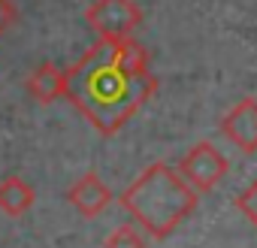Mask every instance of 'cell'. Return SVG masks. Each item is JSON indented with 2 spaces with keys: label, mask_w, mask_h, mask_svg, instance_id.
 <instances>
[{
  "label": "cell",
  "mask_w": 257,
  "mask_h": 248,
  "mask_svg": "<svg viewBox=\"0 0 257 248\" xmlns=\"http://www.w3.org/2000/svg\"><path fill=\"white\" fill-rule=\"evenodd\" d=\"M64 76V97L103 137H115L158 91L149 52L134 37L97 40Z\"/></svg>",
  "instance_id": "1"
},
{
  "label": "cell",
  "mask_w": 257,
  "mask_h": 248,
  "mask_svg": "<svg viewBox=\"0 0 257 248\" xmlns=\"http://www.w3.org/2000/svg\"><path fill=\"white\" fill-rule=\"evenodd\" d=\"M121 206L149 239H167L188 215H194L197 191L179 170L158 161L121 191Z\"/></svg>",
  "instance_id": "2"
},
{
  "label": "cell",
  "mask_w": 257,
  "mask_h": 248,
  "mask_svg": "<svg viewBox=\"0 0 257 248\" xmlns=\"http://www.w3.org/2000/svg\"><path fill=\"white\" fill-rule=\"evenodd\" d=\"M85 22L100 40H127L143 25V10L137 0H94Z\"/></svg>",
  "instance_id": "3"
},
{
  "label": "cell",
  "mask_w": 257,
  "mask_h": 248,
  "mask_svg": "<svg viewBox=\"0 0 257 248\" xmlns=\"http://www.w3.org/2000/svg\"><path fill=\"white\" fill-rule=\"evenodd\" d=\"M179 176L197 191L206 194L212 191L224 176H227V158L212 146V143H197L179 164Z\"/></svg>",
  "instance_id": "4"
},
{
  "label": "cell",
  "mask_w": 257,
  "mask_h": 248,
  "mask_svg": "<svg viewBox=\"0 0 257 248\" xmlns=\"http://www.w3.org/2000/svg\"><path fill=\"white\" fill-rule=\"evenodd\" d=\"M221 131L242 155H254L257 152V97H242L224 115Z\"/></svg>",
  "instance_id": "5"
},
{
  "label": "cell",
  "mask_w": 257,
  "mask_h": 248,
  "mask_svg": "<svg viewBox=\"0 0 257 248\" xmlns=\"http://www.w3.org/2000/svg\"><path fill=\"white\" fill-rule=\"evenodd\" d=\"M67 203L82 215V218H97L109 209L112 203V191L109 185L97 176V173H85L79 176L70 188H67Z\"/></svg>",
  "instance_id": "6"
},
{
  "label": "cell",
  "mask_w": 257,
  "mask_h": 248,
  "mask_svg": "<svg viewBox=\"0 0 257 248\" xmlns=\"http://www.w3.org/2000/svg\"><path fill=\"white\" fill-rule=\"evenodd\" d=\"M64 82H67L64 70H61L58 64H52V61H43V64H37V67L31 70L25 88H28V94H31L34 103L49 106V103H55L58 97H64Z\"/></svg>",
  "instance_id": "7"
},
{
  "label": "cell",
  "mask_w": 257,
  "mask_h": 248,
  "mask_svg": "<svg viewBox=\"0 0 257 248\" xmlns=\"http://www.w3.org/2000/svg\"><path fill=\"white\" fill-rule=\"evenodd\" d=\"M37 203L34 188L22 179V176H4L0 179V212L10 218H22L25 212H31Z\"/></svg>",
  "instance_id": "8"
},
{
  "label": "cell",
  "mask_w": 257,
  "mask_h": 248,
  "mask_svg": "<svg viewBox=\"0 0 257 248\" xmlns=\"http://www.w3.org/2000/svg\"><path fill=\"white\" fill-rule=\"evenodd\" d=\"M103 248H146V233L137 224H121L103 239Z\"/></svg>",
  "instance_id": "9"
},
{
  "label": "cell",
  "mask_w": 257,
  "mask_h": 248,
  "mask_svg": "<svg viewBox=\"0 0 257 248\" xmlns=\"http://www.w3.org/2000/svg\"><path fill=\"white\" fill-rule=\"evenodd\" d=\"M236 209L257 227V179L248 185V191H242V194L236 197Z\"/></svg>",
  "instance_id": "10"
},
{
  "label": "cell",
  "mask_w": 257,
  "mask_h": 248,
  "mask_svg": "<svg viewBox=\"0 0 257 248\" xmlns=\"http://www.w3.org/2000/svg\"><path fill=\"white\" fill-rule=\"evenodd\" d=\"M16 19H19V13H16V7H13V0H0V34L10 31V28L16 25Z\"/></svg>",
  "instance_id": "11"
}]
</instances>
